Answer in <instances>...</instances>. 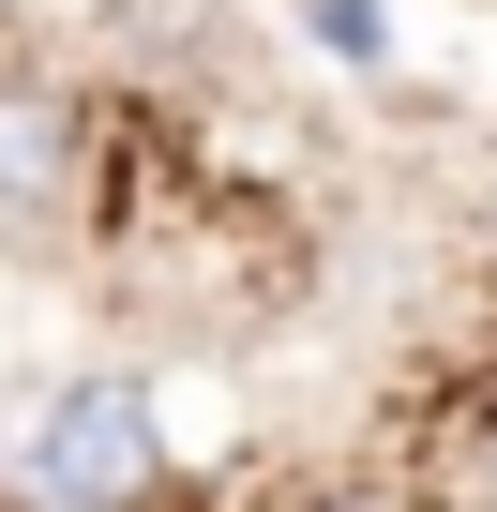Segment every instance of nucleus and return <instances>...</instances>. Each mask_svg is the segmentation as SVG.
<instances>
[{"label": "nucleus", "mask_w": 497, "mask_h": 512, "mask_svg": "<svg viewBox=\"0 0 497 512\" xmlns=\"http://www.w3.org/2000/svg\"><path fill=\"white\" fill-rule=\"evenodd\" d=\"M151 482H181L151 437V377H46L16 407V512H136Z\"/></svg>", "instance_id": "f257e3e1"}, {"label": "nucleus", "mask_w": 497, "mask_h": 512, "mask_svg": "<svg viewBox=\"0 0 497 512\" xmlns=\"http://www.w3.org/2000/svg\"><path fill=\"white\" fill-rule=\"evenodd\" d=\"M76 181H91V121L61 91H31V76H0V226L76 211Z\"/></svg>", "instance_id": "f03ea898"}, {"label": "nucleus", "mask_w": 497, "mask_h": 512, "mask_svg": "<svg viewBox=\"0 0 497 512\" xmlns=\"http://www.w3.org/2000/svg\"><path fill=\"white\" fill-rule=\"evenodd\" d=\"M226 377H151V437H166V467H226Z\"/></svg>", "instance_id": "7ed1b4c3"}, {"label": "nucleus", "mask_w": 497, "mask_h": 512, "mask_svg": "<svg viewBox=\"0 0 497 512\" xmlns=\"http://www.w3.org/2000/svg\"><path fill=\"white\" fill-rule=\"evenodd\" d=\"M302 31H317L332 61H362V76L392 61V16H377V0H302Z\"/></svg>", "instance_id": "20e7f679"}, {"label": "nucleus", "mask_w": 497, "mask_h": 512, "mask_svg": "<svg viewBox=\"0 0 497 512\" xmlns=\"http://www.w3.org/2000/svg\"><path fill=\"white\" fill-rule=\"evenodd\" d=\"M317 512H422V497H392V482H362V497H317Z\"/></svg>", "instance_id": "39448f33"}, {"label": "nucleus", "mask_w": 497, "mask_h": 512, "mask_svg": "<svg viewBox=\"0 0 497 512\" xmlns=\"http://www.w3.org/2000/svg\"><path fill=\"white\" fill-rule=\"evenodd\" d=\"M0 482H16V407H0Z\"/></svg>", "instance_id": "423d86ee"}]
</instances>
